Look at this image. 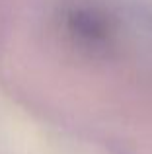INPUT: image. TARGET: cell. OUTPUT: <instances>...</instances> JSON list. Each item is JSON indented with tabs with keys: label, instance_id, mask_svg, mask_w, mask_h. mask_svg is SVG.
<instances>
[{
	"label": "cell",
	"instance_id": "1",
	"mask_svg": "<svg viewBox=\"0 0 152 154\" xmlns=\"http://www.w3.org/2000/svg\"><path fill=\"white\" fill-rule=\"evenodd\" d=\"M70 23L80 35H84L90 41H96V39L103 37V31H105V26L99 18H96L94 14H88V12H76L74 16H70Z\"/></svg>",
	"mask_w": 152,
	"mask_h": 154
}]
</instances>
